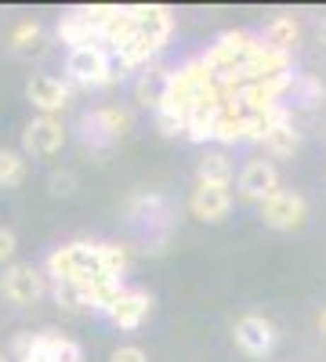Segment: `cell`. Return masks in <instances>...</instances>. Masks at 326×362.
Here are the masks:
<instances>
[{
  "mask_svg": "<svg viewBox=\"0 0 326 362\" xmlns=\"http://www.w3.org/2000/svg\"><path fill=\"white\" fill-rule=\"evenodd\" d=\"M170 33H174V15H170V8L141 4V8H138V37H134L120 54H116V66H120V73L153 66L156 54L167 47Z\"/></svg>",
  "mask_w": 326,
  "mask_h": 362,
  "instance_id": "6da1fadb",
  "label": "cell"
},
{
  "mask_svg": "<svg viewBox=\"0 0 326 362\" xmlns=\"http://www.w3.org/2000/svg\"><path fill=\"white\" fill-rule=\"evenodd\" d=\"M44 276H47L51 283H76V279H87V276H102L98 243L73 239V243L51 250L47 261H44Z\"/></svg>",
  "mask_w": 326,
  "mask_h": 362,
  "instance_id": "7a4b0ae2",
  "label": "cell"
},
{
  "mask_svg": "<svg viewBox=\"0 0 326 362\" xmlns=\"http://www.w3.org/2000/svg\"><path fill=\"white\" fill-rule=\"evenodd\" d=\"M18 362H80V344L62 337L58 329H37V334H18L11 341Z\"/></svg>",
  "mask_w": 326,
  "mask_h": 362,
  "instance_id": "3957f363",
  "label": "cell"
},
{
  "mask_svg": "<svg viewBox=\"0 0 326 362\" xmlns=\"http://www.w3.org/2000/svg\"><path fill=\"white\" fill-rule=\"evenodd\" d=\"M69 80L76 87H112L120 80V66L105 44L69 51Z\"/></svg>",
  "mask_w": 326,
  "mask_h": 362,
  "instance_id": "277c9868",
  "label": "cell"
},
{
  "mask_svg": "<svg viewBox=\"0 0 326 362\" xmlns=\"http://www.w3.org/2000/svg\"><path fill=\"white\" fill-rule=\"evenodd\" d=\"M261 37L247 33V29H228V33L218 37V44H211L203 51V62L214 69V76H232V73H243L247 58L257 51Z\"/></svg>",
  "mask_w": 326,
  "mask_h": 362,
  "instance_id": "5b68a950",
  "label": "cell"
},
{
  "mask_svg": "<svg viewBox=\"0 0 326 362\" xmlns=\"http://www.w3.org/2000/svg\"><path fill=\"white\" fill-rule=\"evenodd\" d=\"M131 131H134V116H131V109H120V105H102L83 116V138L95 145L124 141V138H131Z\"/></svg>",
  "mask_w": 326,
  "mask_h": 362,
  "instance_id": "8992f818",
  "label": "cell"
},
{
  "mask_svg": "<svg viewBox=\"0 0 326 362\" xmlns=\"http://www.w3.org/2000/svg\"><path fill=\"white\" fill-rule=\"evenodd\" d=\"M51 286V279L44 276L40 268L25 264V261H15L4 268V276H0V293H4L11 305H33V300Z\"/></svg>",
  "mask_w": 326,
  "mask_h": 362,
  "instance_id": "52a82bcc",
  "label": "cell"
},
{
  "mask_svg": "<svg viewBox=\"0 0 326 362\" xmlns=\"http://www.w3.org/2000/svg\"><path fill=\"white\" fill-rule=\"evenodd\" d=\"M308 218V203L305 196L290 192V189H279L276 196H269L261 203V221L269 228H279V232H290V228H301Z\"/></svg>",
  "mask_w": 326,
  "mask_h": 362,
  "instance_id": "ba28073f",
  "label": "cell"
},
{
  "mask_svg": "<svg viewBox=\"0 0 326 362\" xmlns=\"http://www.w3.org/2000/svg\"><path fill=\"white\" fill-rule=\"evenodd\" d=\"M189 210L196 221L218 225L228 218L232 210V185H218V181H196V189L189 196Z\"/></svg>",
  "mask_w": 326,
  "mask_h": 362,
  "instance_id": "9c48e42d",
  "label": "cell"
},
{
  "mask_svg": "<svg viewBox=\"0 0 326 362\" xmlns=\"http://www.w3.org/2000/svg\"><path fill=\"white\" fill-rule=\"evenodd\" d=\"M66 138H69V131L58 116H37L22 131V153L25 156H54L66 145Z\"/></svg>",
  "mask_w": 326,
  "mask_h": 362,
  "instance_id": "30bf717a",
  "label": "cell"
},
{
  "mask_svg": "<svg viewBox=\"0 0 326 362\" xmlns=\"http://www.w3.org/2000/svg\"><path fill=\"white\" fill-rule=\"evenodd\" d=\"M240 199L243 203H264L269 196L279 192V170L272 167V160H250L243 170H240Z\"/></svg>",
  "mask_w": 326,
  "mask_h": 362,
  "instance_id": "8fae6325",
  "label": "cell"
},
{
  "mask_svg": "<svg viewBox=\"0 0 326 362\" xmlns=\"http://www.w3.org/2000/svg\"><path fill=\"white\" fill-rule=\"evenodd\" d=\"M69 83L58 80V76H33L25 83V95L40 109V116H58L66 105H69Z\"/></svg>",
  "mask_w": 326,
  "mask_h": 362,
  "instance_id": "7c38bea8",
  "label": "cell"
},
{
  "mask_svg": "<svg viewBox=\"0 0 326 362\" xmlns=\"http://www.w3.org/2000/svg\"><path fill=\"white\" fill-rule=\"evenodd\" d=\"M279 334H276V326L269 319H261V315H243L240 322H235V344H240L247 355H269L276 348Z\"/></svg>",
  "mask_w": 326,
  "mask_h": 362,
  "instance_id": "4fadbf2b",
  "label": "cell"
},
{
  "mask_svg": "<svg viewBox=\"0 0 326 362\" xmlns=\"http://www.w3.org/2000/svg\"><path fill=\"white\" fill-rule=\"evenodd\" d=\"M153 312V297H149V290H141V286H127L124 290V297L116 300V308L109 312V322L116 326V329H134V326H141V319Z\"/></svg>",
  "mask_w": 326,
  "mask_h": 362,
  "instance_id": "5bb4252c",
  "label": "cell"
},
{
  "mask_svg": "<svg viewBox=\"0 0 326 362\" xmlns=\"http://www.w3.org/2000/svg\"><path fill=\"white\" fill-rule=\"evenodd\" d=\"M167 76H170V69H163L160 62H153V66H145V73L138 76V83H134V102L138 105H149L153 112L163 105V95H167Z\"/></svg>",
  "mask_w": 326,
  "mask_h": 362,
  "instance_id": "9a60e30c",
  "label": "cell"
},
{
  "mask_svg": "<svg viewBox=\"0 0 326 362\" xmlns=\"http://www.w3.org/2000/svg\"><path fill=\"white\" fill-rule=\"evenodd\" d=\"M58 40L69 44V51H80V47L102 44V33H98L95 25H87L76 11H69V15H62V22H58Z\"/></svg>",
  "mask_w": 326,
  "mask_h": 362,
  "instance_id": "2e32d148",
  "label": "cell"
},
{
  "mask_svg": "<svg viewBox=\"0 0 326 362\" xmlns=\"http://www.w3.org/2000/svg\"><path fill=\"white\" fill-rule=\"evenodd\" d=\"M301 40V22L293 18V15H276L269 25H264V37H261V44H269V47H276V51H293V44Z\"/></svg>",
  "mask_w": 326,
  "mask_h": 362,
  "instance_id": "e0dca14e",
  "label": "cell"
},
{
  "mask_svg": "<svg viewBox=\"0 0 326 362\" xmlns=\"http://www.w3.org/2000/svg\"><path fill=\"white\" fill-rule=\"evenodd\" d=\"M298 145H301V131L293 127V124H276V127L269 131V138L261 141V148H264L272 160L293 156V153H298Z\"/></svg>",
  "mask_w": 326,
  "mask_h": 362,
  "instance_id": "ac0fdd59",
  "label": "cell"
},
{
  "mask_svg": "<svg viewBox=\"0 0 326 362\" xmlns=\"http://www.w3.org/2000/svg\"><path fill=\"white\" fill-rule=\"evenodd\" d=\"M196 181H218V185H232V160L225 153H203Z\"/></svg>",
  "mask_w": 326,
  "mask_h": 362,
  "instance_id": "d6986e66",
  "label": "cell"
},
{
  "mask_svg": "<svg viewBox=\"0 0 326 362\" xmlns=\"http://www.w3.org/2000/svg\"><path fill=\"white\" fill-rule=\"evenodd\" d=\"M98 264H102V276L124 279V272H127V264H131V254H127V247H120V243H98Z\"/></svg>",
  "mask_w": 326,
  "mask_h": 362,
  "instance_id": "ffe728a7",
  "label": "cell"
},
{
  "mask_svg": "<svg viewBox=\"0 0 326 362\" xmlns=\"http://www.w3.org/2000/svg\"><path fill=\"white\" fill-rule=\"evenodd\" d=\"M11 47H15V51H33V54H40V51L47 47V37H44L40 22H18L15 33H11Z\"/></svg>",
  "mask_w": 326,
  "mask_h": 362,
  "instance_id": "44dd1931",
  "label": "cell"
},
{
  "mask_svg": "<svg viewBox=\"0 0 326 362\" xmlns=\"http://www.w3.org/2000/svg\"><path fill=\"white\" fill-rule=\"evenodd\" d=\"M25 177V156L22 153H11V148H0V185L11 189Z\"/></svg>",
  "mask_w": 326,
  "mask_h": 362,
  "instance_id": "7402d4cb",
  "label": "cell"
},
{
  "mask_svg": "<svg viewBox=\"0 0 326 362\" xmlns=\"http://www.w3.org/2000/svg\"><path fill=\"white\" fill-rule=\"evenodd\" d=\"M293 102H301V105H315V102H322V83H319L315 76L301 73L298 83H293Z\"/></svg>",
  "mask_w": 326,
  "mask_h": 362,
  "instance_id": "603a6c76",
  "label": "cell"
},
{
  "mask_svg": "<svg viewBox=\"0 0 326 362\" xmlns=\"http://www.w3.org/2000/svg\"><path fill=\"white\" fill-rule=\"evenodd\" d=\"M15 250H18V243H15V232L0 225V264H8V261L15 257Z\"/></svg>",
  "mask_w": 326,
  "mask_h": 362,
  "instance_id": "cb8c5ba5",
  "label": "cell"
},
{
  "mask_svg": "<svg viewBox=\"0 0 326 362\" xmlns=\"http://www.w3.org/2000/svg\"><path fill=\"white\" fill-rule=\"evenodd\" d=\"M109 362H149V358H145V351H141L138 344H120V348L112 351Z\"/></svg>",
  "mask_w": 326,
  "mask_h": 362,
  "instance_id": "d4e9b609",
  "label": "cell"
},
{
  "mask_svg": "<svg viewBox=\"0 0 326 362\" xmlns=\"http://www.w3.org/2000/svg\"><path fill=\"white\" fill-rule=\"evenodd\" d=\"M51 192L54 196H69L73 192V174H51Z\"/></svg>",
  "mask_w": 326,
  "mask_h": 362,
  "instance_id": "484cf974",
  "label": "cell"
},
{
  "mask_svg": "<svg viewBox=\"0 0 326 362\" xmlns=\"http://www.w3.org/2000/svg\"><path fill=\"white\" fill-rule=\"evenodd\" d=\"M315 37H319V44H322V47H326V18H322V22H319V29H315Z\"/></svg>",
  "mask_w": 326,
  "mask_h": 362,
  "instance_id": "4316f807",
  "label": "cell"
},
{
  "mask_svg": "<svg viewBox=\"0 0 326 362\" xmlns=\"http://www.w3.org/2000/svg\"><path fill=\"white\" fill-rule=\"evenodd\" d=\"M319 334H322V337H326V308H322V312H319Z\"/></svg>",
  "mask_w": 326,
  "mask_h": 362,
  "instance_id": "83f0119b",
  "label": "cell"
},
{
  "mask_svg": "<svg viewBox=\"0 0 326 362\" xmlns=\"http://www.w3.org/2000/svg\"><path fill=\"white\" fill-rule=\"evenodd\" d=\"M0 362H8V358H4V351H0Z\"/></svg>",
  "mask_w": 326,
  "mask_h": 362,
  "instance_id": "f1b7e54d",
  "label": "cell"
}]
</instances>
